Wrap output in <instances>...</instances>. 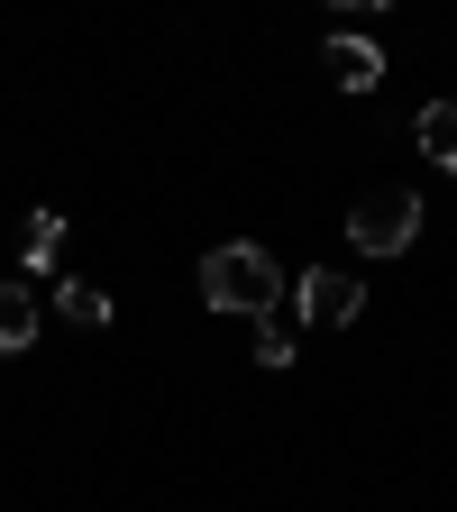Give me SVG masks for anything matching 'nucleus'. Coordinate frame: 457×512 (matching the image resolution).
I'll return each mask as SVG.
<instances>
[{
    "instance_id": "f257e3e1",
    "label": "nucleus",
    "mask_w": 457,
    "mask_h": 512,
    "mask_svg": "<svg viewBox=\"0 0 457 512\" xmlns=\"http://www.w3.org/2000/svg\"><path fill=\"white\" fill-rule=\"evenodd\" d=\"M202 302L256 320V311H275V302H284V275H275V256L256 247V238H229V247L202 256Z\"/></svg>"
},
{
    "instance_id": "f03ea898",
    "label": "nucleus",
    "mask_w": 457,
    "mask_h": 512,
    "mask_svg": "<svg viewBox=\"0 0 457 512\" xmlns=\"http://www.w3.org/2000/svg\"><path fill=\"white\" fill-rule=\"evenodd\" d=\"M348 238H357L366 256H403V247L421 238V192H375V202H357V211H348Z\"/></svg>"
},
{
    "instance_id": "7ed1b4c3",
    "label": "nucleus",
    "mask_w": 457,
    "mask_h": 512,
    "mask_svg": "<svg viewBox=\"0 0 457 512\" xmlns=\"http://www.w3.org/2000/svg\"><path fill=\"white\" fill-rule=\"evenodd\" d=\"M284 302H293V320H311V330H348V320L366 311V284H357V275H339V266H311Z\"/></svg>"
},
{
    "instance_id": "20e7f679",
    "label": "nucleus",
    "mask_w": 457,
    "mask_h": 512,
    "mask_svg": "<svg viewBox=\"0 0 457 512\" xmlns=\"http://www.w3.org/2000/svg\"><path fill=\"white\" fill-rule=\"evenodd\" d=\"M330 83H339V92H375V83H384V55H375L366 37L330 28Z\"/></svg>"
},
{
    "instance_id": "39448f33",
    "label": "nucleus",
    "mask_w": 457,
    "mask_h": 512,
    "mask_svg": "<svg viewBox=\"0 0 457 512\" xmlns=\"http://www.w3.org/2000/svg\"><path fill=\"white\" fill-rule=\"evenodd\" d=\"M37 339V284H0V357H19Z\"/></svg>"
},
{
    "instance_id": "423d86ee",
    "label": "nucleus",
    "mask_w": 457,
    "mask_h": 512,
    "mask_svg": "<svg viewBox=\"0 0 457 512\" xmlns=\"http://www.w3.org/2000/svg\"><path fill=\"white\" fill-rule=\"evenodd\" d=\"M412 138H421V147H430V156H439V165L457 174V101H421V119H412Z\"/></svg>"
},
{
    "instance_id": "0eeeda50",
    "label": "nucleus",
    "mask_w": 457,
    "mask_h": 512,
    "mask_svg": "<svg viewBox=\"0 0 457 512\" xmlns=\"http://www.w3.org/2000/svg\"><path fill=\"white\" fill-rule=\"evenodd\" d=\"M256 366H293V311H256Z\"/></svg>"
},
{
    "instance_id": "6e6552de",
    "label": "nucleus",
    "mask_w": 457,
    "mask_h": 512,
    "mask_svg": "<svg viewBox=\"0 0 457 512\" xmlns=\"http://www.w3.org/2000/svg\"><path fill=\"white\" fill-rule=\"evenodd\" d=\"M55 247H64V220H55V211H28V238H19L28 275H46V266H55Z\"/></svg>"
},
{
    "instance_id": "1a4fd4ad",
    "label": "nucleus",
    "mask_w": 457,
    "mask_h": 512,
    "mask_svg": "<svg viewBox=\"0 0 457 512\" xmlns=\"http://www.w3.org/2000/svg\"><path fill=\"white\" fill-rule=\"evenodd\" d=\"M55 311L83 320V330H101V320H110V293H101V284H55Z\"/></svg>"
}]
</instances>
